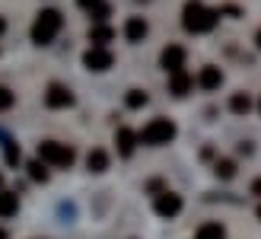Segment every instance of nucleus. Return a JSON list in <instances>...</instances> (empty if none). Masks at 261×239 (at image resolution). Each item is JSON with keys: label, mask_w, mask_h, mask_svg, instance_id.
<instances>
[{"label": "nucleus", "mask_w": 261, "mask_h": 239, "mask_svg": "<svg viewBox=\"0 0 261 239\" xmlns=\"http://www.w3.org/2000/svg\"><path fill=\"white\" fill-rule=\"evenodd\" d=\"M147 35H150V22L143 19V16H130V19L124 22V38H127L130 45H140Z\"/></svg>", "instance_id": "obj_10"}, {"label": "nucleus", "mask_w": 261, "mask_h": 239, "mask_svg": "<svg viewBox=\"0 0 261 239\" xmlns=\"http://www.w3.org/2000/svg\"><path fill=\"white\" fill-rule=\"evenodd\" d=\"M45 105H48V109H70V105H73L70 86H64V83H48V89H45Z\"/></svg>", "instance_id": "obj_8"}, {"label": "nucleus", "mask_w": 261, "mask_h": 239, "mask_svg": "<svg viewBox=\"0 0 261 239\" xmlns=\"http://www.w3.org/2000/svg\"><path fill=\"white\" fill-rule=\"evenodd\" d=\"M198 239H226V227L217 223V220L201 223V227H198Z\"/></svg>", "instance_id": "obj_17"}, {"label": "nucleus", "mask_w": 261, "mask_h": 239, "mask_svg": "<svg viewBox=\"0 0 261 239\" xmlns=\"http://www.w3.org/2000/svg\"><path fill=\"white\" fill-rule=\"evenodd\" d=\"M86 169L89 172H106L109 169V153L102 150V147H93L86 153Z\"/></svg>", "instance_id": "obj_16"}, {"label": "nucleus", "mask_w": 261, "mask_h": 239, "mask_svg": "<svg viewBox=\"0 0 261 239\" xmlns=\"http://www.w3.org/2000/svg\"><path fill=\"white\" fill-rule=\"evenodd\" d=\"M258 220H261V207H258Z\"/></svg>", "instance_id": "obj_30"}, {"label": "nucleus", "mask_w": 261, "mask_h": 239, "mask_svg": "<svg viewBox=\"0 0 261 239\" xmlns=\"http://www.w3.org/2000/svg\"><path fill=\"white\" fill-rule=\"evenodd\" d=\"M217 22H220L217 7H207L201 0H185V7H181V26H185V32L207 35V32L217 29Z\"/></svg>", "instance_id": "obj_1"}, {"label": "nucleus", "mask_w": 261, "mask_h": 239, "mask_svg": "<svg viewBox=\"0 0 261 239\" xmlns=\"http://www.w3.org/2000/svg\"><path fill=\"white\" fill-rule=\"evenodd\" d=\"M89 16H93V22H106V19L112 16V4H106V0H102V4H96L93 10H89Z\"/></svg>", "instance_id": "obj_22"}, {"label": "nucleus", "mask_w": 261, "mask_h": 239, "mask_svg": "<svg viewBox=\"0 0 261 239\" xmlns=\"http://www.w3.org/2000/svg\"><path fill=\"white\" fill-rule=\"evenodd\" d=\"M25 169H29V179H32V182H42V185L48 182V166L42 163V159H32Z\"/></svg>", "instance_id": "obj_20"}, {"label": "nucleus", "mask_w": 261, "mask_h": 239, "mask_svg": "<svg viewBox=\"0 0 261 239\" xmlns=\"http://www.w3.org/2000/svg\"><path fill=\"white\" fill-rule=\"evenodd\" d=\"M175 134H178V128L172 118H150L137 131V144H143V147H163V144H172Z\"/></svg>", "instance_id": "obj_2"}, {"label": "nucleus", "mask_w": 261, "mask_h": 239, "mask_svg": "<svg viewBox=\"0 0 261 239\" xmlns=\"http://www.w3.org/2000/svg\"><path fill=\"white\" fill-rule=\"evenodd\" d=\"M150 102V96L143 89H127V96H124V105L127 109H143V105Z\"/></svg>", "instance_id": "obj_19"}, {"label": "nucleus", "mask_w": 261, "mask_h": 239, "mask_svg": "<svg viewBox=\"0 0 261 239\" xmlns=\"http://www.w3.org/2000/svg\"><path fill=\"white\" fill-rule=\"evenodd\" d=\"M115 144H118V156H134V150H137V134H134V131H130V128H118V131H115Z\"/></svg>", "instance_id": "obj_12"}, {"label": "nucleus", "mask_w": 261, "mask_h": 239, "mask_svg": "<svg viewBox=\"0 0 261 239\" xmlns=\"http://www.w3.org/2000/svg\"><path fill=\"white\" fill-rule=\"evenodd\" d=\"M112 38H115V29L109 22H93L89 26V42H93L96 48H109Z\"/></svg>", "instance_id": "obj_13"}, {"label": "nucleus", "mask_w": 261, "mask_h": 239, "mask_svg": "<svg viewBox=\"0 0 261 239\" xmlns=\"http://www.w3.org/2000/svg\"><path fill=\"white\" fill-rule=\"evenodd\" d=\"M64 29V16H61V10H42L35 16V22H32V29H29V35H32V42L35 45H51L58 38V32Z\"/></svg>", "instance_id": "obj_3"}, {"label": "nucleus", "mask_w": 261, "mask_h": 239, "mask_svg": "<svg viewBox=\"0 0 261 239\" xmlns=\"http://www.w3.org/2000/svg\"><path fill=\"white\" fill-rule=\"evenodd\" d=\"M4 32H7V19H4V16H0V35H4Z\"/></svg>", "instance_id": "obj_27"}, {"label": "nucleus", "mask_w": 261, "mask_h": 239, "mask_svg": "<svg viewBox=\"0 0 261 239\" xmlns=\"http://www.w3.org/2000/svg\"><path fill=\"white\" fill-rule=\"evenodd\" d=\"M258 112H261V99H258Z\"/></svg>", "instance_id": "obj_31"}, {"label": "nucleus", "mask_w": 261, "mask_h": 239, "mask_svg": "<svg viewBox=\"0 0 261 239\" xmlns=\"http://www.w3.org/2000/svg\"><path fill=\"white\" fill-rule=\"evenodd\" d=\"M112 64H115L112 48H96V45H89V48L83 51V67L93 70V74H106Z\"/></svg>", "instance_id": "obj_5"}, {"label": "nucleus", "mask_w": 261, "mask_h": 239, "mask_svg": "<svg viewBox=\"0 0 261 239\" xmlns=\"http://www.w3.org/2000/svg\"><path fill=\"white\" fill-rule=\"evenodd\" d=\"M194 89V77L188 70H175V74H169V92L172 96H188V92Z\"/></svg>", "instance_id": "obj_11"}, {"label": "nucleus", "mask_w": 261, "mask_h": 239, "mask_svg": "<svg viewBox=\"0 0 261 239\" xmlns=\"http://www.w3.org/2000/svg\"><path fill=\"white\" fill-rule=\"evenodd\" d=\"M214 176L217 179H223V182H229L232 176H236V159H217V163H214Z\"/></svg>", "instance_id": "obj_18"}, {"label": "nucleus", "mask_w": 261, "mask_h": 239, "mask_svg": "<svg viewBox=\"0 0 261 239\" xmlns=\"http://www.w3.org/2000/svg\"><path fill=\"white\" fill-rule=\"evenodd\" d=\"M255 48H258V51H261V29H258V32H255Z\"/></svg>", "instance_id": "obj_26"}, {"label": "nucleus", "mask_w": 261, "mask_h": 239, "mask_svg": "<svg viewBox=\"0 0 261 239\" xmlns=\"http://www.w3.org/2000/svg\"><path fill=\"white\" fill-rule=\"evenodd\" d=\"M153 210L163 220L178 217L181 214V195H175V192H160V195H156V201H153Z\"/></svg>", "instance_id": "obj_6"}, {"label": "nucleus", "mask_w": 261, "mask_h": 239, "mask_svg": "<svg viewBox=\"0 0 261 239\" xmlns=\"http://www.w3.org/2000/svg\"><path fill=\"white\" fill-rule=\"evenodd\" d=\"M252 195H258V198H261V179H255V182H252Z\"/></svg>", "instance_id": "obj_25"}, {"label": "nucleus", "mask_w": 261, "mask_h": 239, "mask_svg": "<svg viewBox=\"0 0 261 239\" xmlns=\"http://www.w3.org/2000/svg\"><path fill=\"white\" fill-rule=\"evenodd\" d=\"M185 61H188V51L181 45H166L160 51V64L166 74H175V70H185Z\"/></svg>", "instance_id": "obj_7"}, {"label": "nucleus", "mask_w": 261, "mask_h": 239, "mask_svg": "<svg viewBox=\"0 0 261 239\" xmlns=\"http://www.w3.org/2000/svg\"><path fill=\"white\" fill-rule=\"evenodd\" d=\"M13 105H16V92H13L10 86L0 83V112H10Z\"/></svg>", "instance_id": "obj_21"}, {"label": "nucleus", "mask_w": 261, "mask_h": 239, "mask_svg": "<svg viewBox=\"0 0 261 239\" xmlns=\"http://www.w3.org/2000/svg\"><path fill=\"white\" fill-rule=\"evenodd\" d=\"M16 210H19V198H16V192H4V188H0V220L16 217Z\"/></svg>", "instance_id": "obj_15"}, {"label": "nucleus", "mask_w": 261, "mask_h": 239, "mask_svg": "<svg viewBox=\"0 0 261 239\" xmlns=\"http://www.w3.org/2000/svg\"><path fill=\"white\" fill-rule=\"evenodd\" d=\"M96 4H102V0H80V7H83V10H86V13H89V10H93V7H96Z\"/></svg>", "instance_id": "obj_24"}, {"label": "nucleus", "mask_w": 261, "mask_h": 239, "mask_svg": "<svg viewBox=\"0 0 261 239\" xmlns=\"http://www.w3.org/2000/svg\"><path fill=\"white\" fill-rule=\"evenodd\" d=\"M0 239H10V233H7V230H4V227H0Z\"/></svg>", "instance_id": "obj_28"}, {"label": "nucleus", "mask_w": 261, "mask_h": 239, "mask_svg": "<svg viewBox=\"0 0 261 239\" xmlns=\"http://www.w3.org/2000/svg\"><path fill=\"white\" fill-rule=\"evenodd\" d=\"M4 156H7V163H10V166H16V163H19V147H16V144H13L10 137H4Z\"/></svg>", "instance_id": "obj_23"}, {"label": "nucleus", "mask_w": 261, "mask_h": 239, "mask_svg": "<svg viewBox=\"0 0 261 239\" xmlns=\"http://www.w3.org/2000/svg\"><path fill=\"white\" fill-rule=\"evenodd\" d=\"M194 83H198L201 89H207V92H214V89H220V86H223V70H220L217 64H204V67H201V74L194 77Z\"/></svg>", "instance_id": "obj_9"}, {"label": "nucleus", "mask_w": 261, "mask_h": 239, "mask_svg": "<svg viewBox=\"0 0 261 239\" xmlns=\"http://www.w3.org/2000/svg\"><path fill=\"white\" fill-rule=\"evenodd\" d=\"M252 109H255V99L249 96V92H232V96H229V112H232V115L245 118Z\"/></svg>", "instance_id": "obj_14"}, {"label": "nucleus", "mask_w": 261, "mask_h": 239, "mask_svg": "<svg viewBox=\"0 0 261 239\" xmlns=\"http://www.w3.org/2000/svg\"><path fill=\"white\" fill-rule=\"evenodd\" d=\"M0 185H4V172H0Z\"/></svg>", "instance_id": "obj_29"}, {"label": "nucleus", "mask_w": 261, "mask_h": 239, "mask_svg": "<svg viewBox=\"0 0 261 239\" xmlns=\"http://www.w3.org/2000/svg\"><path fill=\"white\" fill-rule=\"evenodd\" d=\"M38 159L51 169H70L73 159H76V150L70 144H61V140H42L38 144Z\"/></svg>", "instance_id": "obj_4"}]
</instances>
